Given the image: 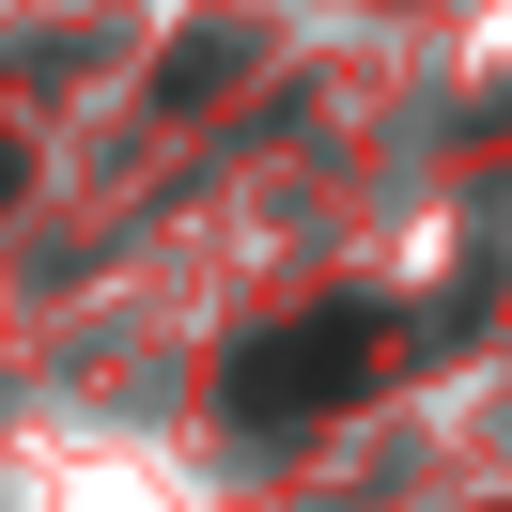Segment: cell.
I'll list each match as a JSON object with an SVG mask.
<instances>
[{
  "instance_id": "obj_1",
  "label": "cell",
  "mask_w": 512,
  "mask_h": 512,
  "mask_svg": "<svg viewBox=\"0 0 512 512\" xmlns=\"http://www.w3.org/2000/svg\"><path fill=\"white\" fill-rule=\"evenodd\" d=\"M373 357H388L373 311H311V326H280V342L233 357V419H326V404L373 388Z\"/></svg>"
}]
</instances>
